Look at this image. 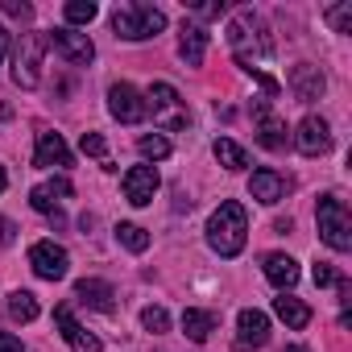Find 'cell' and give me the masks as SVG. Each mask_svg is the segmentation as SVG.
Masks as SVG:
<instances>
[{
	"label": "cell",
	"instance_id": "1",
	"mask_svg": "<svg viewBox=\"0 0 352 352\" xmlns=\"http://www.w3.org/2000/svg\"><path fill=\"white\" fill-rule=\"evenodd\" d=\"M228 46H232L236 63H241L249 75H257V83H261L270 96L282 91V83L270 75V63H274V38H270L265 21H261L253 9H241V13L228 21Z\"/></svg>",
	"mask_w": 352,
	"mask_h": 352
},
{
	"label": "cell",
	"instance_id": "2",
	"mask_svg": "<svg viewBox=\"0 0 352 352\" xmlns=\"http://www.w3.org/2000/svg\"><path fill=\"white\" fill-rule=\"evenodd\" d=\"M245 236H249V216L236 199H224L212 220H208V245L220 253V257H236L245 249Z\"/></svg>",
	"mask_w": 352,
	"mask_h": 352
},
{
	"label": "cell",
	"instance_id": "3",
	"mask_svg": "<svg viewBox=\"0 0 352 352\" xmlns=\"http://www.w3.org/2000/svg\"><path fill=\"white\" fill-rule=\"evenodd\" d=\"M112 30L124 42H145V38H157L166 30V13L153 5H141V0H129V5H120L112 13Z\"/></svg>",
	"mask_w": 352,
	"mask_h": 352
},
{
	"label": "cell",
	"instance_id": "4",
	"mask_svg": "<svg viewBox=\"0 0 352 352\" xmlns=\"http://www.w3.org/2000/svg\"><path fill=\"white\" fill-rule=\"evenodd\" d=\"M315 220H319V236L336 253H348L352 249V220H348V208H344L340 195H323L319 208H315Z\"/></svg>",
	"mask_w": 352,
	"mask_h": 352
},
{
	"label": "cell",
	"instance_id": "5",
	"mask_svg": "<svg viewBox=\"0 0 352 352\" xmlns=\"http://www.w3.org/2000/svg\"><path fill=\"white\" fill-rule=\"evenodd\" d=\"M145 112H153V120H157L166 133H174V129H187V120H191V112H187L183 96L174 91L170 83H153V87L145 91Z\"/></svg>",
	"mask_w": 352,
	"mask_h": 352
},
{
	"label": "cell",
	"instance_id": "6",
	"mask_svg": "<svg viewBox=\"0 0 352 352\" xmlns=\"http://www.w3.org/2000/svg\"><path fill=\"white\" fill-rule=\"evenodd\" d=\"M42 50H46V34H21L17 54H13V79H17L21 87H38Z\"/></svg>",
	"mask_w": 352,
	"mask_h": 352
},
{
	"label": "cell",
	"instance_id": "7",
	"mask_svg": "<svg viewBox=\"0 0 352 352\" xmlns=\"http://www.w3.org/2000/svg\"><path fill=\"white\" fill-rule=\"evenodd\" d=\"M30 265H34V274H38V278L58 282V278H67L71 257H67V249H63V245H54V241H38V245L30 249Z\"/></svg>",
	"mask_w": 352,
	"mask_h": 352
},
{
	"label": "cell",
	"instance_id": "8",
	"mask_svg": "<svg viewBox=\"0 0 352 352\" xmlns=\"http://www.w3.org/2000/svg\"><path fill=\"white\" fill-rule=\"evenodd\" d=\"M294 145H298L302 157L327 153V149H331V129H327V120H323V116H302L298 129H294Z\"/></svg>",
	"mask_w": 352,
	"mask_h": 352
},
{
	"label": "cell",
	"instance_id": "9",
	"mask_svg": "<svg viewBox=\"0 0 352 352\" xmlns=\"http://www.w3.org/2000/svg\"><path fill=\"white\" fill-rule=\"evenodd\" d=\"M46 42L71 63V67H87L91 58H96V46H91V38L87 34H75V30H54V34H46Z\"/></svg>",
	"mask_w": 352,
	"mask_h": 352
},
{
	"label": "cell",
	"instance_id": "10",
	"mask_svg": "<svg viewBox=\"0 0 352 352\" xmlns=\"http://www.w3.org/2000/svg\"><path fill=\"white\" fill-rule=\"evenodd\" d=\"M120 187H124V199L133 204V208H145V204H153V195H157V170L145 162V166H133L124 179H120Z\"/></svg>",
	"mask_w": 352,
	"mask_h": 352
},
{
	"label": "cell",
	"instance_id": "11",
	"mask_svg": "<svg viewBox=\"0 0 352 352\" xmlns=\"http://www.w3.org/2000/svg\"><path fill=\"white\" fill-rule=\"evenodd\" d=\"M108 112L120 124H137V120H145V100H141V91L133 83H116L108 91Z\"/></svg>",
	"mask_w": 352,
	"mask_h": 352
},
{
	"label": "cell",
	"instance_id": "12",
	"mask_svg": "<svg viewBox=\"0 0 352 352\" xmlns=\"http://www.w3.org/2000/svg\"><path fill=\"white\" fill-rule=\"evenodd\" d=\"M249 195L257 199V204H265V208H274L282 195H286V174H278V170H253V179H249Z\"/></svg>",
	"mask_w": 352,
	"mask_h": 352
},
{
	"label": "cell",
	"instance_id": "13",
	"mask_svg": "<svg viewBox=\"0 0 352 352\" xmlns=\"http://www.w3.org/2000/svg\"><path fill=\"white\" fill-rule=\"evenodd\" d=\"M67 195H75V183L58 174V179H50V183H42V187L30 191V204H34V212L54 216V212H58V199H67Z\"/></svg>",
	"mask_w": 352,
	"mask_h": 352
},
{
	"label": "cell",
	"instance_id": "14",
	"mask_svg": "<svg viewBox=\"0 0 352 352\" xmlns=\"http://www.w3.org/2000/svg\"><path fill=\"white\" fill-rule=\"evenodd\" d=\"M290 91H294V100H302V104H311V100H319L323 96V75H319V67H311V63H298L294 71H290Z\"/></svg>",
	"mask_w": 352,
	"mask_h": 352
},
{
	"label": "cell",
	"instance_id": "15",
	"mask_svg": "<svg viewBox=\"0 0 352 352\" xmlns=\"http://www.w3.org/2000/svg\"><path fill=\"white\" fill-rule=\"evenodd\" d=\"M253 116H257V141H261L265 149H286V124L270 112L265 100L253 104Z\"/></svg>",
	"mask_w": 352,
	"mask_h": 352
},
{
	"label": "cell",
	"instance_id": "16",
	"mask_svg": "<svg viewBox=\"0 0 352 352\" xmlns=\"http://www.w3.org/2000/svg\"><path fill=\"white\" fill-rule=\"evenodd\" d=\"M54 323L63 327V340H67L75 352H100V340L75 323V315H71V307H67V302H63V307H54Z\"/></svg>",
	"mask_w": 352,
	"mask_h": 352
},
{
	"label": "cell",
	"instance_id": "17",
	"mask_svg": "<svg viewBox=\"0 0 352 352\" xmlns=\"http://www.w3.org/2000/svg\"><path fill=\"white\" fill-rule=\"evenodd\" d=\"M34 166H71V149H67L63 133H38Z\"/></svg>",
	"mask_w": 352,
	"mask_h": 352
},
{
	"label": "cell",
	"instance_id": "18",
	"mask_svg": "<svg viewBox=\"0 0 352 352\" xmlns=\"http://www.w3.org/2000/svg\"><path fill=\"white\" fill-rule=\"evenodd\" d=\"M265 278L286 294V290H294V286H298V261H294V257H286V253H270V257H265Z\"/></svg>",
	"mask_w": 352,
	"mask_h": 352
},
{
	"label": "cell",
	"instance_id": "19",
	"mask_svg": "<svg viewBox=\"0 0 352 352\" xmlns=\"http://www.w3.org/2000/svg\"><path fill=\"white\" fill-rule=\"evenodd\" d=\"M75 294H79V302H87V307H96V311H112V307H116V290H112L108 282H100V278H83V282L75 286Z\"/></svg>",
	"mask_w": 352,
	"mask_h": 352
},
{
	"label": "cell",
	"instance_id": "20",
	"mask_svg": "<svg viewBox=\"0 0 352 352\" xmlns=\"http://www.w3.org/2000/svg\"><path fill=\"white\" fill-rule=\"evenodd\" d=\"M179 54L187 67H199L204 54H208V30L204 25H183V38H179Z\"/></svg>",
	"mask_w": 352,
	"mask_h": 352
},
{
	"label": "cell",
	"instance_id": "21",
	"mask_svg": "<svg viewBox=\"0 0 352 352\" xmlns=\"http://www.w3.org/2000/svg\"><path fill=\"white\" fill-rule=\"evenodd\" d=\"M236 327H241V344H253V348H261V344L270 340V319H265L261 311H253V307H245V311H241Z\"/></svg>",
	"mask_w": 352,
	"mask_h": 352
},
{
	"label": "cell",
	"instance_id": "22",
	"mask_svg": "<svg viewBox=\"0 0 352 352\" xmlns=\"http://www.w3.org/2000/svg\"><path fill=\"white\" fill-rule=\"evenodd\" d=\"M183 331H187V340L204 344V340L216 331V315H212V311H199V307H187V311H183Z\"/></svg>",
	"mask_w": 352,
	"mask_h": 352
},
{
	"label": "cell",
	"instance_id": "23",
	"mask_svg": "<svg viewBox=\"0 0 352 352\" xmlns=\"http://www.w3.org/2000/svg\"><path fill=\"white\" fill-rule=\"evenodd\" d=\"M274 311H278V319L286 323V327H294V331H302L307 323H311V307L307 302H298V298H274Z\"/></svg>",
	"mask_w": 352,
	"mask_h": 352
},
{
	"label": "cell",
	"instance_id": "24",
	"mask_svg": "<svg viewBox=\"0 0 352 352\" xmlns=\"http://www.w3.org/2000/svg\"><path fill=\"white\" fill-rule=\"evenodd\" d=\"M38 298L30 294V290H13L9 294V319H17V323H34L38 319Z\"/></svg>",
	"mask_w": 352,
	"mask_h": 352
},
{
	"label": "cell",
	"instance_id": "25",
	"mask_svg": "<svg viewBox=\"0 0 352 352\" xmlns=\"http://www.w3.org/2000/svg\"><path fill=\"white\" fill-rule=\"evenodd\" d=\"M212 149H216L220 166H228V170H245V166H249V153H245V149H241L236 141H228V137H220V141H216Z\"/></svg>",
	"mask_w": 352,
	"mask_h": 352
},
{
	"label": "cell",
	"instance_id": "26",
	"mask_svg": "<svg viewBox=\"0 0 352 352\" xmlns=\"http://www.w3.org/2000/svg\"><path fill=\"white\" fill-rule=\"evenodd\" d=\"M116 241H120L129 253H145V249H149V232H145L141 224H120V228H116Z\"/></svg>",
	"mask_w": 352,
	"mask_h": 352
},
{
	"label": "cell",
	"instance_id": "27",
	"mask_svg": "<svg viewBox=\"0 0 352 352\" xmlns=\"http://www.w3.org/2000/svg\"><path fill=\"white\" fill-rule=\"evenodd\" d=\"M63 13H67V21H71V25H87V21H96V13H100V9H96V0H71Z\"/></svg>",
	"mask_w": 352,
	"mask_h": 352
},
{
	"label": "cell",
	"instance_id": "28",
	"mask_svg": "<svg viewBox=\"0 0 352 352\" xmlns=\"http://www.w3.org/2000/svg\"><path fill=\"white\" fill-rule=\"evenodd\" d=\"M137 149H141V157H145V162H162V157L170 153V141L153 133V137H141V141H137Z\"/></svg>",
	"mask_w": 352,
	"mask_h": 352
},
{
	"label": "cell",
	"instance_id": "29",
	"mask_svg": "<svg viewBox=\"0 0 352 352\" xmlns=\"http://www.w3.org/2000/svg\"><path fill=\"white\" fill-rule=\"evenodd\" d=\"M327 25H331L336 34H348V30H352V0H344V5H331V9H327Z\"/></svg>",
	"mask_w": 352,
	"mask_h": 352
},
{
	"label": "cell",
	"instance_id": "30",
	"mask_svg": "<svg viewBox=\"0 0 352 352\" xmlns=\"http://www.w3.org/2000/svg\"><path fill=\"white\" fill-rule=\"evenodd\" d=\"M141 323H145V331H153V336H162V331L170 327V315H166L162 307H145V311H141Z\"/></svg>",
	"mask_w": 352,
	"mask_h": 352
},
{
	"label": "cell",
	"instance_id": "31",
	"mask_svg": "<svg viewBox=\"0 0 352 352\" xmlns=\"http://www.w3.org/2000/svg\"><path fill=\"white\" fill-rule=\"evenodd\" d=\"M79 145H83V153H91V157H100V162L108 166V145H104V137H100V133H83V141H79Z\"/></svg>",
	"mask_w": 352,
	"mask_h": 352
},
{
	"label": "cell",
	"instance_id": "32",
	"mask_svg": "<svg viewBox=\"0 0 352 352\" xmlns=\"http://www.w3.org/2000/svg\"><path fill=\"white\" fill-rule=\"evenodd\" d=\"M311 278H315V286H336V282H340V274H336V270H331L327 261H315Z\"/></svg>",
	"mask_w": 352,
	"mask_h": 352
},
{
	"label": "cell",
	"instance_id": "33",
	"mask_svg": "<svg viewBox=\"0 0 352 352\" xmlns=\"http://www.w3.org/2000/svg\"><path fill=\"white\" fill-rule=\"evenodd\" d=\"M0 352H25V344L17 336H9V331H0Z\"/></svg>",
	"mask_w": 352,
	"mask_h": 352
},
{
	"label": "cell",
	"instance_id": "34",
	"mask_svg": "<svg viewBox=\"0 0 352 352\" xmlns=\"http://www.w3.org/2000/svg\"><path fill=\"white\" fill-rule=\"evenodd\" d=\"M13 232H17V228H13L5 216H0V245H13Z\"/></svg>",
	"mask_w": 352,
	"mask_h": 352
},
{
	"label": "cell",
	"instance_id": "35",
	"mask_svg": "<svg viewBox=\"0 0 352 352\" xmlns=\"http://www.w3.org/2000/svg\"><path fill=\"white\" fill-rule=\"evenodd\" d=\"M5 50H9V30L0 25V58H5Z\"/></svg>",
	"mask_w": 352,
	"mask_h": 352
},
{
	"label": "cell",
	"instance_id": "36",
	"mask_svg": "<svg viewBox=\"0 0 352 352\" xmlns=\"http://www.w3.org/2000/svg\"><path fill=\"white\" fill-rule=\"evenodd\" d=\"M5 183H9V174H5V166H0V191H5Z\"/></svg>",
	"mask_w": 352,
	"mask_h": 352
},
{
	"label": "cell",
	"instance_id": "37",
	"mask_svg": "<svg viewBox=\"0 0 352 352\" xmlns=\"http://www.w3.org/2000/svg\"><path fill=\"white\" fill-rule=\"evenodd\" d=\"M286 352H307V348H298V344H294V348H286Z\"/></svg>",
	"mask_w": 352,
	"mask_h": 352
}]
</instances>
